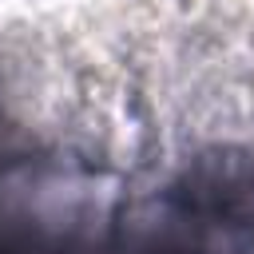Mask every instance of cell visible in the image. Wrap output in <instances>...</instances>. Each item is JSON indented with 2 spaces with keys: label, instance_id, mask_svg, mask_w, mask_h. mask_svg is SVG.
Segmentation results:
<instances>
[{
  "label": "cell",
  "instance_id": "obj_2",
  "mask_svg": "<svg viewBox=\"0 0 254 254\" xmlns=\"http://www.w3.org/2000/svg\"><path fill=\"white\" fill-rule=\"evenodd\" d=\"M167 210L210 238H246L254 242V159L214 155L187 167L175 183Z\"/></svg>",
  "mask_w": 254,
  "mask_h": 254
},
{
  "label": "cell",
  "instance_id": "obj_3",
  "mask_svg": "<svg viewBox=\"0 0 254 254\" xmlns=\"http://www.w3.org/2000/svg\"><path fill=\"white\" fill-rule=\"evenodd\" d=\"M107 254H210V242L179 214L163 210L159 218H143V222L119 218Z\"/></svg>",
  "mask_w": 254,
  "mask_h": 254
},
{
  "label": "cell",
  "instance_id": "obj_1",
  "mask_svg": "<svg viewBox=\"0 0 254 254\" xmlns=\"http://www.w3.org/2000/svg\"><path fill=\"white\" fill-rule=\"evenodd\" d=\"M119 218L95 179L64 159L0 163V254H107Z\"/></svg>",
  "mask_w": 254,
  "mask_h": 254
}]
</instances>
